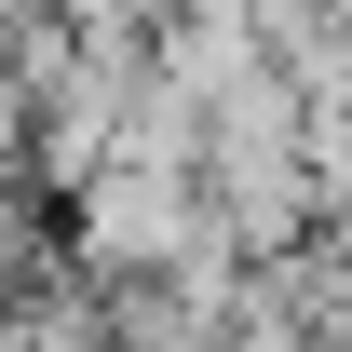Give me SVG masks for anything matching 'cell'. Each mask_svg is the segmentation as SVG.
Returning <instances> with one entry per match:
<instances>
[{
	"instance_id": "7a4b0ae2",
	"label": "cell",
	"mask_w": 352,
	"mask_h": 352,
	"mask_svg": "<svg viewBox=\"0 0 352 352\" xmlns=\"http://www.w3.org/2000/svg\"><path fill=\"white\" fill-rule=\"evenodd\" d=\"M14 163H28V95L0 82V190H14Z\"/></svg>"
},
{
	"instance_id": "6da1fadb",
	"label": "cell",
	"mask_w": 352,
	"mask_h": 352,
	"mask_svg": "<svg viewBox=\"0 0 352 352\" xmlns=\"http://www.w3.org/2000/svg\"><path fill=\"white\" fill-rule=\"evenodd\" d=\"M41 271H54V230H41V204H28V190H0V311L28 298Z\"/></svg>"
}]
</instances>
